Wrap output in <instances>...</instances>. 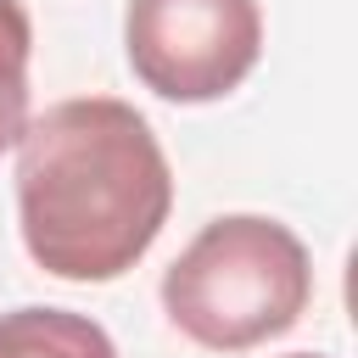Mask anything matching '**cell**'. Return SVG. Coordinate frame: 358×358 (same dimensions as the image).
<instances>
[{
  "label": "cell",
  "instance_id": "obj_3",
  "mask_svg": "<svg viewBox=\"0 0 358 358\" xmlns=\"http://www.w3.org/2000/svg\"><path fill=\"white\" fill-rule=\"evenodd\" d=\"M123 50L134 78L162 101H218L263 56L257 0H129Z\"/></svg>",
  "mask_w": 358,
  "mask_h": 358
},
{
  "label": "cell",
  "instance_id": "obj_1",
  "mask_svg": "<svg viewBox=\"0 0 358 358\" xmlns=\"http://www.w3.org/2000/svg\"><path fill=\"white\" fill-rule=\"evenodd\" d=\"M173 173L151 123L117 95L45 106L17 140V224L56 280H117L162 235Z\"/></svg>",
  "mask_w": 358,
  "mask_h": 358
},
{
  "label": "cell",
  "instance_id": "obj_5",
  "mask_svg": "<svg viewBox=\"0 0 358 358\" xmlns=\"http://www.w3.org/2000/svg\"><path fill=\"white\" fill-rule=\"evenodd\" d=\"M28 56L34 28L22 0H0V151H11L28 129Z\"/></svg>",
  "mask_w": 358,
  "mask_h": 358
},
{
  "label": "cell",
  "instance_id": "obj_4",
  "mask_svg": "<svg viewBox=\"0 0 358 358\" xmlns=\"http://www.w3.org/2000/svg\"><path fill=\"white\" fill-rule=\"evenodd\" d=\"M0 358H117V347L90 313L11 308L0 313Z\"/></svg>",
  "mask_w": 358,
  "mask_h": 358
},
{
  "label": "cell",
  "instance_id": "obj_2",
  "mask_svg": "<svg viewBox=\"0 0 358 358\" xmlns=\"http://www.w3.org/2000/svg\"><path fill=\"white\" fill-rule=\"evenodd\" d=\"M313 296L308 246L263 213H224L168 263L162 308L207 352H246L285 336Z\"/></svg>",
  "mask_w": 358,
  "mask_h": 358
},
{
  "label": "cell",
  "instance_id": "obj_6",
  "mask_svg": "<svg viewBox=\"0 0 358 358\" xmlns=\"http://www.w3.org/2000/svg\"><path fill=\"white\" fill-rule=\"evenodd\" d=\"M285 358H319V352H285Z\"/></svg>",
  "mask_w": 358,
  "mask_h": 358
}]
</instances>
